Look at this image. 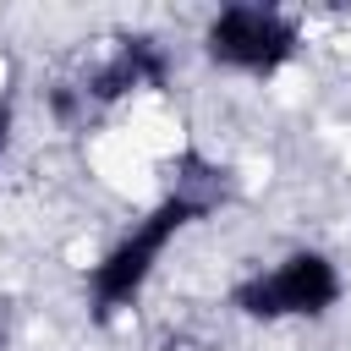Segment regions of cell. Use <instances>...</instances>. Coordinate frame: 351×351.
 I'll return each instance as SVG.
<instances>
[{"mask_svg": "<svg viewBox=\"0 0 351 351\" xmlns=\"http://www.w3.org/2000/svg\"><path fill=\"white\" fill-rule=\"evenodd\" d=\"M5 132H11V110L0 104V148H5Z\"/></svg>", "mask_w": 351, "mask_h": 351, "instance_id": "cell-5", "label": "cell"}, {"mask_svg": "<svg viewBox=\"0 0 351 351\" xmlns=\"http://www.w3.org/2000/svg\"><path fill=\"white\" fill-rule=\"evenodd\" d=\"M291 49H296V27L269 5H225L208 22V55L219 66L274 71L280 60H291Z\"/></svg>", "mask_w": 351, "mask_h": 351, "instance_id": "cell-3", "label": "cell"}, {"mask_svg": "<svg viewBox=\"0 0 351 351\" xmlns=\"http://www.w3.org/2000/svg\"><path fill=\"white\" fill-rule=\"evenodd\" d=\"M0 351H5V335H0Z\"/></svg>", "mask_w": 351, "mask_h": 351, "instance_id": "cell-6", "label": "cell"}, {"mask_svg": "<svg viewBox=\"0 0 351 351\" xmlns=\"http://www.w3.org/2000/svg\"><path fill=\"white\" fill-rule=\"evenodd\" d=\"M197 214H208L197 197L170 192V197H165V203H159V208H154V214H148V219H143V225H137V230H132V236L93 269V313L110 318L115 307H126V302L143 291V280L154 274V258L170 247V236H176L186 219H197Z\"/></svg>", "mask_w": 351, "mask_h": 351, "instance_id": "cell-1", "label": "cell"}, {"mask_svg": "<svg viewBox=\"0 0 351 351\" xmlns=\"http://www.w3.org/2000/svg\"><path fill=\"white\" fill-rule=\"evenodd\" d=\"M340 296V274L324 252H291L280 269L236 285V307L252 318H324Z\"/></svg>", "mask_w": 351, "mask_h": 351, "instance_id": "cell-2", "label": "cell"}, {"mask_svg": "<svg viewBox=\"0 0 351 351\" xmlns=\"http://www.w3.org/2000/svg\"><path fill=\"white\" fill-rule=\"evenodd\" d=\"M165 82V55H159V44L154 38H126L99 71H93V82L82 88V93H93V99H121V93H132V88H159Z\"/></svg>", "mask_w": 351, "mask_h": 351, "instance_id": "cell-4", "label": "cell"}]
</instances>
